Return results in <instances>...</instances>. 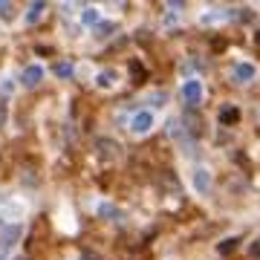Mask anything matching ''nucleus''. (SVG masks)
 I'll list each match as a JSON object with an SVG mask.
<instances>
[{"label": "nucleus", "mask_w": 260, "mask_h": 260, "mask_svg": "<svg viewBox=\"0 0 260 260\" xmlns=\"http://www.w3.org/2000/svg\"><path fill=\"white\" fill-rule=\"evenodd\" d=\"M153 124H156V116H153V110H136L133 116H130V133L133 136H148L150 130H153Z\"/></svg>", "instance_id": "1"}, {"label": "nucleus", "mask_w": 260, "mask_h": 260, "mask_svg": "<svg viewBox=\"0 0 260 260\" xmlns=\"http://www.w3.org/2000/svg\"><path fill=\"white\" fill-rule=\"evenodd\" d=\"M179 93H182V99H185L191 107H200L203 99H205V84L200 81V78H185L182 87H179Z\"/></svg>", "instance_id": "2"}, {"label": "nucleus", "mask_w": 260, "mask_h": 260, "mask_svg": "<svg viewBox=\"0 0 260 260\" xmlns=\"http://www.w3.org/2000/svg\"><path fill=\"white\" fill-rule=\"evenodd\" d=\"M20 234H23V225L20 223H3L0 225V249L9 254L15 249V243L20 240Z\"/></svg>", "instance_id": "3"}, {"label": "nucleus", "mask_w": 260, "mask_h": 260, "mask_svg": "<svg viewBox=\"0 0 260 260\" xmlns=\"http://www.w3.org/2000/svg\"><path fill=\"white\" fill-rule=\"evenodd\" d=\"M191 185H194V191L200 197H208L211 194V188H214V179H211V171L208 168H194V174H191Z\"/></svg>", "instance_id": "4"}, {"label": "nucleus", "mask_w": 260, "mask_h": 260, "mask_svg": "<svg viewBox=\"0 0 260 260\" xmlns=\"http://www.w3.org/2000/svg\"><path fill=\"white\" fill-rule=\"evenodd\" d=\"M44 75H47V67L41 64V61H32V64L23 67V73H20V84H23V87H38V84L44 81Z\"/></svg>", "instance_id": "5"}, {"label": "nucleus", "mask_w": 260, "mask_h": 260, "mask_svg": "<svg viewBox=\"0 0 260 260\" xmlns=\"http://www.w3.org/2000/svg\"><path fill=\"white\" fill-rule=\"evenodd\" d=\"M232 78H234V84H249L257 78V67L251 64V61H240V64H234Z\"/></svg>", "instance_id": "6"}, {"label": "nucleus", "mask_w": 260, "mask_h": 260, "mask_svg": "<svg viewBox=\"0 0 260 260\" xmlns=\"http://www.w3.org/2000/svg\"><path fill=\"white\" fill-rule=\"evenodd\" d=\"M119 78H121V73L116 70V67L99 70V73H95V87H99V90H113V87L119 84Z\"/></svg>", "instance_id": "7"}, {"label": "nucleus", "mask_w": 260, "mask_h": 260, "mask_svg": "<svg viewBox=\"0 0 260 260\" xmlns=\"http://www.w3.org/2000/svg\"><path fill=\"white\" fill-rule=\"evenodd\" d=\"M95 214H99L102 220H110V223H121V220H124V208H119L116 203H99Z\"/></svg>", "instance_id": "8"}, {"label": "nucleus", "mask_w": 260, "mask_h": 260, "mask_svg": "<svg viewBox=\"0 0 260 260\" xmlns=\"http://www.w3.org/2000/svg\"><path fill=\"white\" fill-rule=\"evenodd\" d=\"M78 20H81V26H99L102 23V12H99V6H84L81 15H78Z\"/></svg>", "instance_id": "9"}, {"label": "nucleus", "mask_w": 260, "mask_h": 260, "mask_svg": "<svg viewBox=\"0 0 260 260\" xmlns=\"http://www.w3.org/2000/svg\"><path fill=\"white\" fill-rule=\"evenodd\" d=\"M95 148H99V156H104V159H113L116 153H119V142L116 139H95Z\"/></svg>", "instance_id": "10"}, {"label": "nucleus", "mask_w": 260, "mask_h": 260, "mask_svg": "<svg viewBox=\"0 0 260 260\" xmlns=\"http://www.w3.org/2000/svg\"><path fill=\"white\" fill-rule=\"evenodd\" d=\"M44 12H47V3H29V6H26V15H23V23L35 26L38 20L44 18Z\"/></svg>", "instance_id": "11"}, {"label": "nucleus", "mask_w": 260, "mask_h": 260, "mask_svg": "<svg viewBox=\"0 0 260 260\" xmlns=\"http://www.w3.org/2000/svg\"><path fill=\"white\" fill-rule=\"evenodd\" d=\"M52 73H55V78H61V81H70L75 75V64L73 61H58V64L52 67Z\"/></svg>", "instance_id": "12"}, {"label": "nucleus", "mask_w": 260, "mask_h": 260, "mask_svg": "<svg viewBox=\"0 0 260 260\" xmlns=\"http://www.w3.org/2000/svg\"><path fill=\"white\" fill-rule=\"evenodd\" d=\"M220 121H223V124H237V121H240V110H237L234 104H223V107H220Z\"/></svg>", "instance_id": "13"}, {"label": "nucleus", "mask_w": 260, "mask_h": 260, "mask_svg": "<svg viewBox=\"0 0 260 260\" xmlns=\"http://www.w3.org/2000/svg\"><path fill=\"white\" fill-rule=\"evenodd\" d=\"M229 18H234V15H232L229 9H223V12H220V9H214L211 15H203V18H200V23L211 26V23H223V20H229Z\"/></svg>", "instance_id": "14"}, {"label": "nucleus", "mask_w": 260, "mask_h": 260, "mask_svg": "<svg viewBox=\"0 0 260 260\" xmlns=\"http://www.w3.org/2000/svg\"><path fill=\"white\" fill-rule=\"evenodd\" d=\"M237 246H240V237H225L223 243H217V251H220V254H232Z\"/></svg>", "instance_id": "15"}, {"label": "nucleus", "mask_w": 260, "mask_h": 260, "mask_svg": "<svg viewBox=\"0 0 260 260\" xmlns=\"http://www.w3.org/2000/svg\"><path fill=\"white\" fill-rule=\"evenodd\" d=\"M110 32H116V23H99L95 26V38H110Z\"/></svg>", "instance_id": "16"}, {"label": "nucleus", "mask_w": 260, "mask_h": 260, "mask_svg": "<svg viewBox=\"0 0 260 260\" xmlns=\"http://www.w3.org/2000/svg\"><path fill=\"white\" fill-rule=\"evenodd\" d=\"M130 67H133V75H136V84H142V81H145V70H142V64H139V61H133Z\"/></svg>", "instance_id": "17"}, {"label": "nucleus", "mask_w": 260, "mask_h": 260, "mask_svg": "<svg viewBox=\"0 0 260 260\" xmlns=\"http://www.w3.org/2000/svg\"><path fill=\"white\" fill-rule=\"evenodd\" d=\"M249 254H251V257H260V237L249 246Z\"/></svg>", "instance_id": "18"}, {"label": "nucleus", "mask_w": 260, "mask_h": 260, "mask_svg": "<svg viewBox=\"0 0 260 260\" xmlns=\"http://www.w3.org/2000/svg\"><path fill=\"white\" fill-rule=\"evenodd\" d=\"M237 20H251V9H240V15H237Z\"/></svg>", "instance_id": "19"}, {"label": "nucleus", "mask_w": 260, "mask_h": 260, "mask_svg": "<svg viewBox=\"0 0 260 260\" xmlns=\"http://www.w3.org/2000/svg\"><path fill=\"white\" fill-rule=\"evenodd\" d=\"M3 90H6V93H12V90H15V84H12V78H3Z\"/></svg>", "instance_id": "20"}, {"label": "nucleus", "mask_w": 260, "mask_h": 260, "mask_svg": "<svg viewBox=\"0 0 260 260\" xmlns=\"http://www.w3.org/2000/svg\"><path fill=\"white\" fill-rule=\"evenodd\" d=\"M81 260H102V257H99V254H93V251H84Z\"/></svg>", "instance_id": "21"}, {"label": "nucleus", "mask_w": 260, "mask_h": 260, "mask_svg": "<svg viewBox=\"0 0 260 260\" xmlns=\"http://www.w3.org/2000/svg\"><path fill=\"white\" fill-rule=\"evenodd\" d=\"M0 260H6V251H3V249H0Z\"/></svg>", "instance_id": "22"}, {"label": "nucleus", "mask_w": 260, "mask_h": 260, "mask_svg": "<svg viewBox=\"0 0 260 260\" xmlns=\"http://www.w3.org/2000/svg\"><path fill=\"white\" fill-rule=\"evenodd\" d=\"M3 203H6V197H3V194H0V205H3Z\"/></svg>", "instance_id": "23"}, {"label": "nucleus", "mask_w": 260, "mask_h": 260, "mask_svg": "<svg viewBox=\"0 0 260 260\" xmlns=\"http://www.w3.org/2000/svg\"><path fill=\"white\" fill-rule=\"evenodd\" d=\"M257 47H260V32H257Z\"/></svg>", "instance_id": "24"}, {"label": "nucleus", "mask_w": 260, "mask_h": 260, "mask_svg": "<svg viewBox=\"0 0 260 260\" xmlns=\"http://www.w3.org/2000/svg\"><path fill=\"white\" fill-rule=\"evenodd\" d=\"M15 260H23V257H15Z\"/></svg>", "instance_id": "25"}]
</instances>
